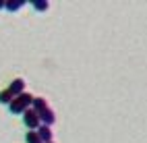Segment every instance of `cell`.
Returning <instances> with one entry per match:
<instances>
[{"label": "cell", "instance_id": "cell-12", "mask_svg": "<svg viewBox=\"0 0 147 143\" xmlns=\"http://www.w3.org/2000/svg\"><path fill=\"white\" fill-rule=\"evenodd\" d=\"M50 143H52V141H50Z\"/></svg>", "mask_w": 147, "mask_h": 143}, {"label": "cell", "instance_id": "cell-8", "mask_svg": "<svg viewBox=\"0 0 147 143\" xmlns=\"http://www.w3.org/2000/svg\"><path fill=\"white\" fill-rule=\"evenodd\" d=\"M25 2H23V0H19V2H4V8H8V11H19V8H21Z\"/></svg>", "mask_w": 147, "mask_h": 143}, {"label": "cell", "instance_id": "cell-1", "mask_svg": "<svg viewBox=\"0 0 147 143\" xmlns=\"http://www.w3.org/2000/svg\"><path fill=\"white\" fill-rule=\"evenodd\" d=\"M31 102H33V95H29V93H19V95H15L13 98V102L8 104V108H11V112L13 114H23L29 106H31Z\"/></svg>", "mask_w": 147, "mask_h": 143}, {"label": "cell", "instance_id": "cell-10", "mask_svg": "<svg viewBox=\"0 0 147 143\" xmlns=\"http://www.w3.org/2000/svg\"><path fill=\"white\" fill-rule=\"evenodd\" d=\"M33 6L37 11H48V2L46 0H33Z\"/></svg>", "mask_w": 147, "mask_h": 143}, {"label": "cell", "instance_id": "cell-11", "mask_svg": "<svg viewBox=\"0 0 147 143\" xmlns=\"http://www.w3.org/2000/svg\"><path fill=\"white\" fill-rule=\"evenodd\" d=\"M0 8H4V2H2V0H0Z\"/></svg>", "mask_w": 147, "mask_h": 143}, {"label": "cell", "instance_id": "cell-6", "mask_svg": "<svg viewBox=\"0 0 147 143\" xmlns=\"http://www.w3.org/2000/svg\"><path fill=\"white\" fill-rule=\"evenodd\" d=\"M31 110L33 112H42L44 108H48V104H46V98H33V102H31Z\"/></svg>", "mask_w": 147, "mask_h": 143}, {"label": "cell", "instance_id": "cell-7", "mask_svg": "<svg viewBox=\"0 0 147 143\" xmlns=\"http://www.w3.org/2000/svg\"><path fill=\"white\" fill-rule=\"evenodd\" d=\"M13 98H15V95L8 91V89L0 91V104H11V102H13Z\"/></svg>", "mask_w": 147, "mask_h": 143}, {"label": "cell", "instance_id": "cell-4", "mask_svg": "<svg viewBox=\"0 0 147 143\" xmlns=\"http://www.w3.org/2000/svg\"><path fill=\"white\" fill-rule=\"evenodd\" d=\"M35 133H37V137H40L42 143H50V141H52V131H50V127L40 125V127L35 129Z\"/></svg>", "mask_w": 147, "mask_h": 143}, {"label": "cell", "instance_id": "cell-9", "mask_svg": "<svg viewBox=\"0 0 147 143\" xmlns=\"http://www.w3.org/2000/svg\"><path fill=\"white\" fill-rule=\"evenodd\" d=\"M25 139H27V143H42V141H40V137H37V133H35V131H29Z\"/></svg>", "mask_w": 147, "mask_h": 143}, {"label": "cell", "instance_id": "cell-5", "mask_svg": "<svg viewBox=\"0 0 147 143\" xmlns=\"http://www.w3.org/2000/svg\"><path fill=\"white\" fill-rule=\"evenodd\" d=\"M8 91H11L13 95L23 93V91H25V81H23V79H15L11 85H8Z\"/></svg>", "mask_w": 147, "mask_h": 143}, {"label": "cell", "instance_id": "cell-2", "mask_svg": "<svg viewBox=\"0 0 147 143\" xmlns=\"http://www.w3.org/2000/svg\"><path fill=\"white\" fill-rule=\"evenodd\" d=\"M23 122H25V127H27V129L35 131L37 127H40V118H37V112H33L31 108H27V110L23 112Z\"/></svg>", "mask_w": 147, "mask_h": 143}, {"label": "cell", "instance_id": "cell-3", "mask_svg": "<svg viewBox=\"0 0 147 143\" xmlns=\"http://www.w3.org/2000/svg\"><path fill=\"white\" fill-rule=\"evenodd\" d=\"M37 118H40V125H46V127H50L52 122L56 120V114L52 108H44L42 112H37Z\"/></svg>", "mask_w": 147, "mask_h": 143}]
</instances>
